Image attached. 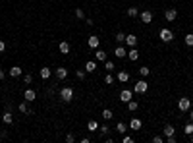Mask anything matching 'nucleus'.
Wrapping results in <instances>:
<instances>
[{
  "instance_id": "a878e982",
  "label": "nucleus",
  "mask_w": 193,
  "mask_h": 143,
  "mask_svg": "<svg viewBox=\"0 0 193 143\" xmlns=\"http://www.w3.org/2000/svg\"><path fill=\"white\" fill-rule=\"evenodd\" d=\"M162 132H164V135H166V137H168V135H176V133H174V126H170V124H168V126H164V130H162Z\"/></svg>"
},
{
  "instance_id": "a211bd4d",
  "label": "nucleus",
  "mask_w": 193,
  "mask_h": 143,
  "mask_svg": "<svg viewBox=\"0 0 193 143\" xmlns=\"http://www.w3.org/2000/svg\"><path fill=\"white\" fill-rule=\"evenodd\" d=\"M58 48H60V52H62V54H70V45H68L66 41H62L60 45H58Z\"/></svg>"
},
{
  "instance_id": "f3484780",
  "label": "nucleus",
  "mask_w": 193,
  "mask_h": 143,
  "mask_svg": "<svg viewBox=\"0 0 193 143\" xmlns=\"http://www.w3.org/2000/svg\"><path fill=\"white\" fill-rule=\"evenodd\" d=\"M126 104H127V110H130V112H135V110L139 108V103H137V101H133V99H131V101H127Z\"/></svg>"
},
{
  "instance_id": "bb28decb",
  "label": "nucleus",
  "mask_w": 193,
  "mask_h": 143,
  "mask_svg": "<svg viewBox=\"0 0 193 143\" xmlns=\"http://www.w3.org/2000/svg\"><path fill=\"white\" fill-rule=\"evenodd\" d=\"M183 133H185V135H191V133H193V122H187V124H185Z\"/></svg>"
},
{
  "instance_id": "c756f323",
  "label": "nucleus",
  "mask_w": 193,
  "mask_h": 143,
  "mask_svg": "<svg viewBox=\"0 0 193 143\" xmlns=\"http://www.w3.org/2000/svg\"><path fill=\"white\" fill-rule=\"evenodd\" d=\"M149 74H151V70H149L147 66H143V68H139V76H141V77H147Z\"/></svg>"
},
{
  "instance_id": "dca6fc26",
  "label": "nucleus",
  "mask_w": 193,
  "mask_h": 143,
  "mask_svg": "<svg viewBox=\"0 0 193 143\" xmlns=\"http://www.w3.org/2000/svg\"><path fill=\"white\" fill-rule=\"evenodd\" d=\"M97 70V62H93V60H89L87 64H85V72L87 74H93V72Z\"/></svg>"
},
{
  "instance_id": "5701e85b",
  "label": "nucleus",
  "mask_w": 193,
  "mask_h": 143,
  "mask_svg": "<svg viewBox=\"0 0 193 143\" xmlns=\"http://www.w3.org/2000/svg\"><path fill=\"white\" fill-rule=\"evenodd\" d=\"M130 128H131V130H141V120L139 118H133L131 122H130Z\"/></svg>"
},
{
  "instance_id": "4be33fe9",
  "label": "nucleus",
  "mask_w": 193,
  "mask_h": 143,
  "mask_svg": "<svg viewBox=\"0 0 193 143\" xmlns=\"http://www.w3.org/2000/svg\"><path fill=\"white\" fill-rule=\"evenodd\" d=\"M114 39H116V43H118V45H124V43H126V33L118 31V33H116V37H114Z\"/></svg>"
},
{
  "instance_id": "2eb2a0df",
  "label": "nucleus",
  "mask_w": 193,
  "mask_h": 143,
  "mask_svg": "<svg viewBox=\"0 0 193 143\" xmlns=\"http://www.w3.org/2000/svg\"><path fill=\"white\" fill-rule=\"evenodd\" d=\"M2 120H4V124L6 126H10V124H14V116L10 114V110H6L4 114H2Z\"/></svg>"
},
{
  "instance_id": "a18cd8bd",
  "label": "nucleus",
  "mask_w": 193,
  "mask_h": 143,
  "mask_svg": "<svg viewBox=\"0 0 193 143\" xmlns=\"http://www.w3.org/2000/svg\"><path fill=\"white\" fill-rule=\"evenodd\" d=\"M4 48H6V45H4V41L0 39V52H4Z\"/></svg>"
},
{
  "instance_id": "2f4dec72",
  "label": "nucleus",
  "mask_w": 193,
  "mask_h": 143,
  "mask_svg": "<svg viewBox=\"0 0 193 143\" xmlns=\"http://www.w3.org/2000/svg\"><path fill=\"white\" fill-rule=\"evenodd\" d=\"M18 108H19V112L29 114V108H27V101H25V103H19V106H18Z\"/></svg>"
},
{
  "instance_id": "79ce46f5",
  "label": "nucleus",
  "mask_w": 193,
  "mask_h": 143,
  "mask_svg": "<svg viewBox=\"0 0 193 143\" xmlns=\"http://www.w3.org/2000/svg\"><path fill=\"white\" fill-rule=\"evenodd\" d=\"M153 141H155V143H162V141H164V137H160V135H155Z\"/></svg>"
},
{
  "instance_id": "aec40b11",
  "label": "nucleus",
  "mask_w": 193,
  "mask_h": 143,
  "mask_svg": "<svg viewBox=\"0 0 193 143\" xmlns=\"http://www.w3.org/2000/svg\"><path fill=\"white\" fill-rule=\"evenodd\" d=\"M95 54H97V60H99V62H106V60H108V56H106L104 51H99V48H97Z\"/></svg>"
},
{
  "instance_id": "20e7f679",
  "label": "nucleus",
  "mask_w": 193,
  "mask_h": 143,
  "mask_svg": "<svg viewBox=\"0 0 193 143\" xmlns=\"http://www.w3.org/2000/svg\"><path fill=\"white\" fill-rule=\"evenodd\" d=\"M159 37H160V41H162V43H170V41L174 39V33L170 31V29H160Z\"/></svg>"
},
{
  "instance_id": "393cba45",
  "label": "nucleus",
  "mask_w": 193,
  "mask_h": 143,
  "mask_svg": "<svg viewBox=\"0 0 193 143\" xmlns=\"http://www.w3.org/2000/svg\"><path fill=\"white\" fill-rule=\"evenodd\" d=\"M39 74H41L42 80H48V77H50V68H41Z\"/></svg>"
},
{
  "instance_id": "6e6552de",
  "label": "nucleus",
  "mask_w": 193,
  "mask_h": 143,
  "mask_svg": "<svg viewBox=\"0 0 193 143\" xmlns=\"http://www.w3.org/2000/svg\"><path fill=\"white\" fill-rule=\"evenodd\" d=\"M164 18H166V21H174V19L178 18V10H176V8L166 10V12H164Z\"/></svg>"
},
{
  "instance_id": "37998d69",
  "label": "nucleus",
  "mask_w": 193,
  "mask_h": 143,
  "mask_svg": "<svg viewBox=\"0 0 193 143\" xmlns=\"http://www.w3.org/2000/svg\"><path fill=\"white\" fill-rule=\"evenodd\" d=\"M85 23H87V25H89V27H93V23H95V21H93V19H91V18H87V19H85Z\"/></svg>"
},
{
  "instance_id": "6ab92c4d",
  "label": "nucleus",
  "mask_w": 193,
  "mask_h": 143,
  "mask_svg": "<svg viewBox=\"0 0 193 143\" xmlns=\"http://www.w3.org/2000/svg\"><path fill=\"white\" fill-rule=\"evenodd\" d=\"M87 130L89 132H97L99 130V122H97V120H89V122H87Z\"/></svg>"
},
{
  "instance_id": "c85d7f7f",
  "label": "nucleus",
  "mask_w": 193,
  "mask_h": 143,
  "mask_svg": "<svg viewBox=\"0 0 193 143\" xmlns=\"http://www.w3.org/2000/svg\"><path fill=\"white\" fill-rule=\"evenodd\" d=\"M116 130H118L120 133H126V132H127V126H126V122H118V126H116Z\"/></svg>"
},
{
  "instance_id": "ddd939ff",
  "label": "nucleus",
  "mask_w": 193,
  "mask_h": 143,
  "mask_svg": "<svg viewBox=\"0 0 193 143\" xmlns=\"http://www.w3.org/2000/svg\"><path fill=\"white\" fill-rule=\"evenodd\" d=\"M126 45L127 47H135V45H137V37H135V35H126Z\"/></svg>"
},
{
  "instance_id": "7c9ffc66",
  "label": "nucleus",
  "mask_w": 193,
  "mask_h": 143,
  "mask_svg": "<svg viewBox=\"0 0 193 143\" xmlns=\"http://www.w3.org/2000/svg\"><path fill=\"white\" fill-rule=\"evenodd\" d=\"M183 41H185V45H187V47H193V33H187Z\"/></svg>"
},
{
  "instance_id": "473e14b6",
  "label": "nucleus",
  "mask_w": 193,
  "mask_h": 143,
  "mask_svg": "<svg viewBox=\"0 0 193 143\" xmlns=\"http://www.w3.org/2000/svg\"><path fill=\"white\" fill-rule=\"evenodd\" d=\"M99 132H101V135H108V132H110V128L108 126H99Z\"/></svg>"
},
{
  "instance_id": "39448f33",
  "label": "nucleus",
  "mask_w": 193,
  "mask_h": 143,
  "mask_svg": "<svg viewBox=\"0 0 193 143\" xmlns=\"http://www.w3.org/2000/svg\"><path fill=\"white\" fill-rule=\"evenodd\" d=\"M139 18H141L143 23H151V21H153V12H151V10H143V12L139 14Z\"/></svg>"
},
{
  "instance_id": "4c0bfd02",
  "label": "nucleus",
  "mask_w": 193,
  "mask_h": 143,
  "mask_svg": "<svg viewBox=\"0 0 193 143\" xmlns=\"http://www.w3.org/2000/svg\"><path fill=\"white\" fill-rule=\"evenodd\" d=\"M75 141V135L74 133H66V143H74Z\"/></svg>"
},
{
  "instance_id": "7ed1b4c3",
  "label": "nucleus",
  "mask_w": 193,
  "mask_h": 143,
  "mask_svg": "<svg viewBox=\"0 0 193 143\" xmlns=\"http://www.w3.org/2000/svg\"><path fill=\"white\" fill-rule=\"evenodd\" d=\"M178 108H180L182 112H187V110L191 108V101H189L187 97H182L180 101H178Z\"/></svg>"
},
{
  "instance_id": "f8f14e48",
  "label": "nucleus",
  "mask_w": 193,
  "mask_h": 143,
  "mask_svg": "<svg viewBox=\"0 0 193 143\" xmlns=\"http://www.w3.org/2000/svg\"><path fill=\"white\" fill-rule=\"evenodd\" d=\"M127 80H130V72H126V70L118 72V81H120V83H126Z\"/></svg>"
},
{
  "instance_id": "4468645a",
  "label": "nucleus",
  "mask_w": 193,
  "mask_h": 143,
  "mask_svg": "<svg viewBox=\"0 0 193 143\" xmlns=\"http://www.w3.org/2000/svg\"><path fill=\"white\" fill-rule=\"evenodd\" d=\"M56 77H58V80H66L68 77V68H56Z\"/></svg>"
},
{
  "instance_id": "09e8293b",
  "label": "nucleus",
  "mask_w": 193,
  "mask_h": 143,
  "mask_svg": "<svg viewBox=\"0 0 193 143\" xmlns=\"http://www.w3.org/2000/svg\"><path fill=\"white\" fill-rule=\"evenodd\" d=\"M189 139H191V143H193V133H191V135H189Z\"/></svg>"
},
{
  "instance_id": "f704fd0d",
  "label": "nucleus",
  "mask_w": 193,
  "mask_h": 143,
  "mask_svg": "<svg viewBox=\"0 0 193 143\" xmlns=\"http://www.w3.org/2000/svg\"><path fill=\"white\" fill-rule=\"evenodd\" d=\"M103 118H104V120H110V118H112V110H110V108H104V110H103Z\"/></svg>"
},
{
  "instance_id": "ea45409f",
  "label": "nucleus",
  "mask_w": 193,
  "mask_h": 143,
  "mask_svg": "<svg viewBox=\"0 0 193 143\" xmlns=\"http://www.w3.org/2000/svg\"><path fill=\"white\" fill-rule=\"evenodd\" d=\"M122 141H124V143H133V137H130V135H126V133H124Z\"/></svg>"
},
{
  "instance_id": "b1692460",
  "label": "nucleus",
  "mask_w": 193,
  "mask_h": 143,
  "mask_svg": "<svg viewBox=\"0 0 193 143\" xmlns=\"http://www.w3.org/2000/svg\"><path fill=\"white\" fill-rule=\"evenodd\" d=\"M139 16V10L135 8V6H131V8H127V18H137Z\"/></svg>"
},
{
  "instance_id": "58836bf2",
  "label": "nucleus",
  "mask_w": 193,
  "mask_h": 143,
  "mask_svg": "<svg viewBox=\"0 0 193 143\" xmlns=\"http://www.w3.org/2000/svg\"><path fill=\"white\" fill-rule=\"evenodd\" d=\"M23 81H25V83H31V81H33V76H31V74H25V76H23Z\"/></svg>"
},
{
  "instance_id": "49530a36",
  "label": "nucleus",
  "mask_w": 193,
  "mask_h": 143,
  "mask_svg": "<svg viewBox=\"0 0 193 143\" xmlns=\"http://www.w3.org/2000/svg\"><path fill=\"white\" fill-rule=\"evenodd\" d=\"M2 80H4V72L0 70V81H2Z\"/></svg>"
},
{
  "instance_id": "1a4fd4ad",
  "label": "nucleus",
  "mask_w": 193,
  "mask_h": 143,
  "mask_svg": "<svg viewBox=\"0 0 193 143\" xmlns=\"http://www.w3.org/2000/svg\"><path fill=\"white\" fill-rule=\"evenodd\" d=\"M114 54H116V58H126V56H127V51H126V47L118 45L116 48H114Z\"/></svg>"
},
{
  "instance_id": "f03ea898",
  "label": "nucleus",
  "mask_w": 193,
  "mask_h": 143,
  "mask_svg": "<svg viewBox=\"0 0 193 143\" xmlns=\"http://www.w3.org/2000/svg\"><path fill=\"white\" fill-rule=\"evenodd\" d=\"M149 89V83L145 81V80H139V81H135V85H133V93H145Z\"/></svg>"
},
{
  "instance_id": "423d86ee",
  "label": "nucleus",
  "mask_w": 193,
  "mask_h": 143,
  "mask_svg": "<svg viewBox=\"0 0 193 143\" xmlns=\"http://www.w3.org/2000/svg\"><path fill=\"white\" fill-rule=\"evenodd\" d=\"M131 99H133V91L124 89L122 93H120V101H122V103H127V101H131Z\"/></svg>"
},
{
  "instance_id": "a19ab883",
  "label": "nucleus",
  "mask_w": 193,
  "mask_h": 143,
  "mask_svg": "<svg viewBox=\"0 0 193 143\" xmlns=\"http://www.w3.org/2000/svg\"><path fill=\"white\" fill-rule=\"evenodd\" d=\"M166 143H176V135H168V137H166Z\"/></svg>"
},
{
  "instance_id": "0eeeda50",
  "label": "nucleus",
  "mask_w": 193,
  "mask_h": 143,
  "mask_svg": "<svg viewBox=\"0 0 193 143\" xmlns=\"http://www.w3.org/2000/svg\"><path fill=\"white\" fill-rule=\"evenodd\" d=\"M87 45H89V48H99V45H101V39H99L97 35H91V37L87 39Z\"/></svg>"
},
{
  "instance_id": "cd10ccee",
  "label": "nucleus",
  "mask_w": 193,
  "mask_h": 143,
  "mask_svg": "<svg viewBox=\"0 0 193 143\" xmlns=\"http://www.w3.org/2000/svg\"><path fill=\"white\" fill-rule=\"evenodd\" d=\"M104 83H106V85H114V76L110 74V72L104 76Z\"/></svg>"
},
{
  "instance_id": "c9c22d12",
  "label": "nucleus",
  "mask_w": 193,
  "mask_h": 143,
  "mask_svg": "<svg viewBox=\"0 0 193 143\" xmlns=\"http://www.w3.org/2000/svg\"><path fill=\"white\" fill-rule=\"evenodd\" d=\"M75 76H77V77H79V80H85V77H87V72H85V70H81V68H79V70H77V72H75Z\"/></svg>"
},
{
  "instance_id": "e433bc0d",
  "label": "nucleus",
  "mask_w": 193,
  "mask_h": 143,
  "mask_svg": "<svg viewBox=\"0 0 193 143\" xmlns=\"http://www.w3.org/2000/svg\"><path fill=\"white\" fill-rule=\"evenodd\" d=\"M75 16L79 18V19H85V12H83L81 8H77V10H75Z\"/></svg>"
},
{
  "instance_id": "9d476101",
  "label": "nucleus",
  "mask_w": 193,
  "mask_h": 143,
  "mask_svg": "<svg viewBox=\"0 0 193 143\" xmlns=\"http://www.w3.org/2000/svg\"><path fill=\"white\" fill-rule=\"evenodd\" d=\"M127 58H130L131 62H137V60H139V51H137L135 47H131L130 51H127Z\"/></svg>"
},
{
  "instance_id": "c03bdc74",
  "label": "nucleus",
  "mask_w": 193,
  "mask_h": 143,
  "mask_svg": "<svg viewBox=\"0 0 193 143\" xmlns=\"http://www.w3.org/2000/svg\"><path fill=\"white\" fill-rule=\"evenodd\" d=\"M4 137H8V132H6V130L0 132V139H4Z\"/></svg>"
},
{
  "instance_id": "412c9836",
  "label": "nucleus",
  "mask_w": 193,
  "mask_h": 143,
  "mask_svg": "<svg viewBox=\"0 0 193 143\" xmlns=\"http://www.w3.org/2000/svg\"><path fill=\"white\" fill-rule=\"evenodd\" d=\"M10 76H12V77H19V76H21V68H19V66H12V68H10Z\"/></svg>"
},
{
  "instance_id": "f257e3e1",
  "label": "nucleus",
  "mask_w": 193,
  "mask_h": 143,
  "mask_svg": "<svg viewBox=\"0 0 193 143\" xmlns=\"http://www.w3.org/2000/svg\"><path fill=\"white\" fill-rule=\"evenodd\" d=\"M60 97H62L64 103H71V99H74V89H71V87H64V89H60Z\"/></svg>"
},
{
  "instance_id": "9b49d317",
  "label": "nucleus",
  "mask_w": 193,
  "mask_h": 143,
  "mask_svg": "<svg viewBox=\"0 0 193 143\" xmlns=\"http://www.w3.org/2000/svg\"><path fill=\"white\" fill-rule=\"evenodd\" d=\"M23 99L27 103H33L35 99H37V95H35V91L33 89H25V93H23Z\"/></svg>"
},
{
  "instance_id": "de8ad7c7",
  "label": "nucleus",
  "mask_w": 193,
  "mask_h": 143,
  "mask_svg": "<svg viewBox=\"0 0 193 143\" xmlns=\"http://www.w3.org/2000/svg\"><path fill=\"white\" fill-rule=\"evenodd\" d=\"M189 120H191V122H193V110L189 112Z\"/></svg>"
},
{
  "instance_id": "72a5a7b5",
  "label": "nucleus",
  "mask_w": 193,
  "mask_h": 143,
  "mask_svg": "<svg viewBox=\"0 0 193 143\" xmlns=\"http://www.w3.org/2000/svg\"><path fill=\"white\" fill-rule=\"evenodd\" d=\"M114 68H116V66H114L112 62H108V60L104 62V70H106V72H110V74H112V72H114Z\"/></svg>"
}]
</instances>
